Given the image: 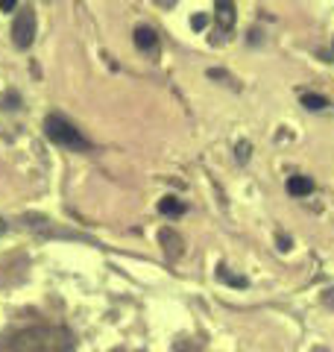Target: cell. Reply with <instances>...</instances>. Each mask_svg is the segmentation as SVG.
<instances>
[{
	"label": "cell",
	"mask_w": 334,
	"mask_h": 352,
	"mask_svg": "<svg viewBox=\"0 0 334 352\" xmlns=\"http://www.w3.org/2000/svg\"><path fill=\"white\" fill-rule=\"evenodd\" d=\"M18 6V0H0V12H12Z\"/></svg>",
	"instance_id": "obj_10"
},
{
	"label": "cell",
	"mask_w": 334,
	"mask_h": 352,
	"mask_svg": "<svg viewBox=\"0 0 334 352\" xmlns=\"http://www.w3.org/2000/svg\"><path fill=\"white\" fill-rule=\"evenodd\" d=\"M159 3H173V0H159Z\"/></svg>",
	"instance_id": "obj_14"
},
{
	"label": "cell",
	"mask_w": 334,
	"mask_h": 352,
	"mask_svg": "<svg viewBox=\"0 0 334 352\" xmlns=\"http://www.w3.org/2000/svg\"><path fill=\"white\" fill-rule=\"evenodd\" d=\"M191 24H194V30H199V27H205V18H203V15H197V18L191 21Z\"/></svg>",
	"instance_id": "obj_12"
},
{
	"label": "cell",
	"mask_w": 334,
	"mask_h": 352,
	"mask_svg": "<svg viewBox=\"0 0 334 352\" xmlns=\"http://www.w3.org/2000/svg\"><path fill=\"white\" fill-rule=\"evenodd\" d=\"M12 352H74V335L68 329H27L12 340Z\"/></svg>",
	"instance_id": "obj_1"
},
{
	"label": "cell",
	"mask_w": 334,
	"mask_h": 352,
	"mask_svg": "<svg viewBox=\"0 0 334 352\" xmlns=\"http://www.w3.org/2000/svg\"><path fill=\"white\" fill-rule=\"evenodd\" d=\"M44 135H47V141H50V144H56V147L91 150V141H88L82 132L71 124V120H65L62 115H47V118H44Z\"/></svg>",
	"instance_id": "obj_2"
},
{
	"label": "cell",
	"mask_w": 334,
	"mask_h": 352,
	"mask_svg": "<svg viewBox=\"0 0 334 352\" xmlns=\"http://www.w3.org/2000/svg\"><path fill=\"white\" fill-rule=\"evenodd\" d=\"M217 279H220V282L235 285V288H247V279H243V276H235V273H226V267H217Z\"/></svg>",
	"instance_id": "obj_9"
},
{
	"label": "cell",
	"mask_w": 334,
	"mask_h": 352,
	"mask_svg": "<svg viewBox=\"0 0 334 352\" xmlns=\"http://www.w3.org/2000/svg\"><path fill=\"white\" fill-rule=\"evenodd\" d=\"M214 9H217V30L220 36L235 30V21H238V12H235V0H214Z\"/></svg>",
	"instance_id": "obj_4"
},
{
	"label": "cell",
	"mask_w": 334,
	"mask_h": 352,
	"mask_svg": "<svg viewBox=\"0 0 334 352\" xmlns=\"http://www.w3.org/2000/svg\"><path fill=\"white\" fill-rule=\"evenodd\" d=\"M311 191H314V182H311L308 176H291V179H287V194L291 197H308Z\"/></svg>",
	"instance_id": "obj_6"
},
{
	"label": "cell",
	"mask_w": 334,
	"mask_h": 352,
	"mask_svg": "<svg viewBox=\"0 0 334 352\" xmlns=\"http://www.w3.org/2000/svg\"><path fill=\"white\" fill-rule=\"evenodd\" d=\"M6 232V223H3V220H0V235H3Z\"/></svg>",
	"instance_id": "obj_13"
},
{
	"label": "cell",
	"mask_w": 334,
	"mask_h": 352,
	"mask_svg": "<svg viewBox=\"0 0 334 352\" xmlns=\"http://www.w3.org/2000/svg\"><path fill=\"white\" fill-rule=\"evenodd\" d=\"M132 38H135V47L144 50V53H153L155 47H159V36H155V30H150V27H138Z\"/></svg>",
	"instance_id": "obj_5"
},
{
	"label": "cell",
	"mask_w": 334,
	"mask_h": 352,
	"mask_svg": "<svg viewBox=\"0 0 334 352\" xmlns=\"http://www.w3.org/2000/svg\"><path fill=\"white\" fill-rule=\"evenodd\" d=\"M32 38H36V12L32 6H24L21 12L15 15V24H12V41L18 50H27Z\"/></svg>",
	"instance_id": "obj_3"
},
{
	"label": "cell",
	"mask_w": 334,
	"mask_h": 352,
	"mask_svg": "<svg viewBox=\"0 0 334 352\" xmlns=\"http://www.w3.org/2000/svg\"><path fill=\"white\" fill-rule=\"evenodd\" d=\"M159 212L167 214V217H179V214H185V203L176 200V197H164V200L159 203Z\"/></svg>",
	"instance_id": "obj_7"
},
{
	"label": "cell",
	"mask_w": 334,
	"mask_h": 352,
	"mask_svg": "<svg viewBox=\"0 0 334 352\" xmlns=\"http://www.w3.org/2000/svg\"><path fill=\"white\" fill-rule=\"evenodd\" d=\"M249 159V144H238V162H247Z\"/></svg>",
	"instance_id": "obj_11"
},
{
	"label": "cell",
	"mask_w": 334,
	"mask_h": 352,
	"mask_svg": "<svg viewBox=\"0 0 334 352\" xmlns=\"http://www.w3.org/2000/svg\"><path fill=\"white\" fill-rule=\"evenodd\" d=\"M302 106L311 109V112H320V109H326V97H320V94H302Z\"/></svg>",
	"instance_id": "obj_8"
}]
</instances>
